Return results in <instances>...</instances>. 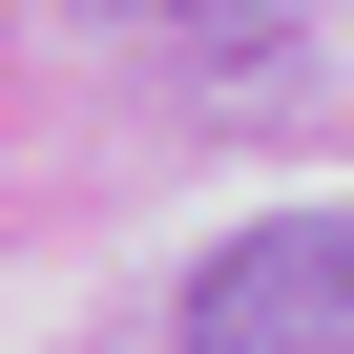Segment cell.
<instances>
[{"label":"cell","instance_id":"6da1fadb","mask_svg":"<svg viewBox=\"0 0 354 354\" xmlns=\"http://www.w3.org/2000/svg\"><path fill=\"white\" fill-rule=\"evenodd\" d=\"M188 354H354V209L209 250L188 271Z\"/></svg>","mask_w":354,"mask_h":354},{"label":"cell","instance_id":"7a4b0ae2","mask_svg":"<svg viewBox=\"0 0 354 354\" xmlns=\"http://www.w3.org/2000/svg\"><path fill=\"white\" fill-rule=\"evenodd\" d=\"M146 21H250V0H146Z\"/></svg>","mask_w":354,"mask_h":354}]
</instances>
